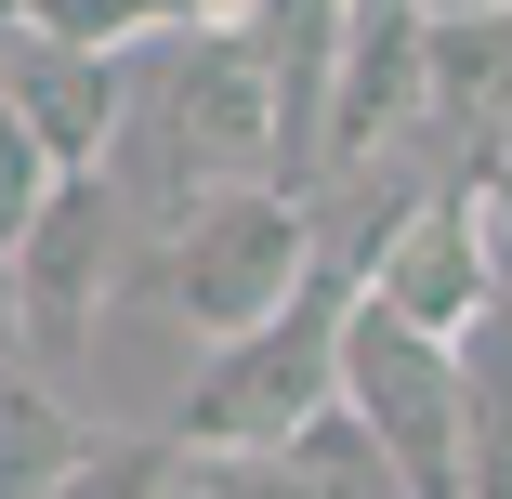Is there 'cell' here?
<instances>
[{"label": "cell", "instance_id": "1", "mask_svg": "<svg viewBox=\"0 0 512 499\" xmlns=\"http://www.w3.org/2000/svg\"><path fill=\"white\" fill-rule=\"evenodd\" d=\"M342 303H355V263L329 250L263 329L211 342V368L184 381V447H289L342 394Z\"/></svg>", "mask_w": 512, "mask_h": 499}, {"label": "cell", "instance_id": "2", "mask_svg": "<svg viewBox=\"0 0 512 499\" xmlns=\"http://www.w3.org/2000/svg\"><path fill=\"white\" fill-rule=\"evenodd\" d=\"M316 263H329V237H316V197H302V184H211V197H184V224H171V250H158V289H171L184 329L237 342V329H263Z\"/></svg>", "mask_w": 512, "mask_h": 499}, {"label": "cell", "instance_id": "3", "mask_svg": "<svg viewBox=\"0 0 512 499\" xmlns=\"http://www.w3.org/2000/svg\"><path fill=\"white\" fill-rule=\"evenodd\" d=\"M158 184L211 197V184H289V119H276V53L211 14L171 53V106H158Z\"/></svg>", "mask_w": 512, "mask_h": 499}, {"label": "cell", "instance_id": "4", "mask_svg": "<svg viewBox=\"0 0 512 499\" xmlns=\"http://www.w3.org/2000/svg\"><path fill=\"white\" fill-rule=\"evenodd\" d=\"M342 408L381 434V460L407 473V499H473L460 460V355L434 329H407L394 303H342Z\"/></svg>", "mask_w": 512, "mask_h": 499}, {"label": "cell", "instance_id": "5", "mask_svg": "<svg viewBox=\"0 0 512 499\" xmlns=\"http://www.w3.org/2000/svg\"><path fill=\"white\" fill-rule=\"evenodd\" d=\"M355 289H368V303H394L407 329L460 342V329L499 303V237H486V197H473V184H421V197H407V224L355 263Z\"/></svg>", "mask_w": 512, "mask_h": 499}, {"label": "cell", "instance_id": "6", "mask_svg": "<svg viewBox=\"0 0 512 499\" xmlns=\"http://www.w3.org/2000/svg\"><path fill=\"white\" fill-rule=\"evenodd\" d=\"M119 197H106V171H53V197H40V224L14 237V355H79L92 342V289H106V263H119Z\"/></svg>", "mask_w": 512, "mask_h": 499}, {"label": "cell", "instance_id": "7", "mask_svg": "<svg viewBox=\"0 0 512 499\" xmlns=\"http://www.w3.org/2000/svg\"><path fill=\"white\" fill-rule=\"evenodd\" d=\"M0 106L40 132L53 171H106V145H119V119H132V53L14 27V40H0Z\"/></svg>", "mask_w": 512, "mask_h": 499}, {"label": "cell", "instance_id": "8", "mask_svg": "<svg viewBox=\"0 0 512 499\" xmlns=\"http://www.w3.org/2000/svg\"><path fill=\"white\" fill-rule=\"evenodd\" d=\"M421 132V0H355L342 66H329V171Z\"/></svg>", "mask_w": 512, "mask_h": 499}, {"label": "cell", "instance_id": "9", "mask_svg": "<svg viewBox=\"0 0 512 499\" xmlns=\"http://www.w3.org/2000/svg\"><path fill=\"white\" fill-rule=\"evenodd\" d=\"M421 132H473V158L512 132V0L421 14Z\"/></svg>", "mask_w": 512, "mask_h": 499}, {"label": "cell", "instance_id": "10", "mask_svg": "<svg viewBox=\"0 0 512 499\" xmlns=\"http://www.w3.org/2000/svg\"><path fill=\"white\" fill-rule=\"evenodd\" d=\"M447 355H460V460H473V499H512V303H486Z\"/></svg>", "mask_w": 512, "mask_h": 499}, {"label": "cell", "instance_id": "11", "mask_svg": "<svg viewBox=\"0 0 512 499\" xmlns=\"http://www.w3.org/2000/svg\"><path fill=\"white\" fill-rule=\"evenodd\" d=\"M289 460H302V486H316V499H407V473L381 460V434L342 408V394H329V408L289 434Z\"/></svg>", "mask_w": 512, "mask_h": 499}, {"label": "cell", "instance_id": "12", "mask_svg": "<svg viewBox=\"0 0 512 499\" xmlns=\"http://www.w3.org/2000/svg\"><path fill=\"white\" fill-rule=\"evenodd\" d=\"M171 486H184V460H171L158 434H79L40 499H171Z\"/></svg>", "mask_w": 512, "mask_h": 499}, {"label": "cell", "instance_id": "13", "mask_svg": "<svg viewBox=\"0 0 512 499\" xmlns=\"http://www.w3.org/2000/svg\"><path fill=\"white\" fill-rule=\"evenodd\" d=\"M66 447H79V421L53 408V394L40 381H0V499H40L66 473Z\"/></svg>", "mask_w": 512, "mask_h": 499}, {"label": "cell", "instance_id": "14", "mask_svg": "<svg viewBox=\"0 0 512 499\" xmlns=\"http://www.w3.org/2000/svg\"><path fill=\"white\" fill-rule=\"evenodd\" d=\"M184 499H316L289 447H197L184 460Z\"/></svg>", "mask_w": 512, "mask_h": 499}, {"label": "cell", "instance_id": "15", "mask_svg": "<svg viewBox=\"0 0 512 499\" xmlns=\"http://www.w3.org/2000/svg\"><path fill=\"white\" fill-rule=\"evenodd\" d=\"M40 197H53V158H40V132H27L14 106H0V250L40 224Z\"/></svg>", "mask_w": 512, "mask_h": 499}, {"label": "cell", "instance_id": "16", "mask_svg": "<svg viewBox=\"0 0 512 499\" xmlns=\"http://www.w3.org/2000/svg\"><path fill=\"white\" fill-rule=\"evenodd\" d=\"M0 355H14V250H0Z\"/></svg>", "mask_w": 512, "mask_h": 499}, {"label": "cell", "instance_id": "17", "mask_svg": "<svg viewBox=\"0 0 512 499\" xmlns=\"http://www.w3.org/2000/svg\"><path fill=\"white\" fill-rule=\"evenodd\" d=\"M14 27H27V0H0V40H14Z\"/></svg>", "mask_w": 512, "mask_h": 499}, {"label": "cell", "instance_id": "18", "mask_svg": "<svg viewBox=\"0 0 512 499\" xmlns=\"http://www.w3.org/2000/svg\"><path fill=\"white\" fill-rule=\"evenodd\" d=\"M499 303H512V250H499Z\"/></svg>", "mask_w": 512, "mask_h": 499}]
</instances>
